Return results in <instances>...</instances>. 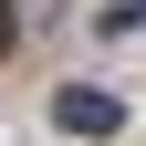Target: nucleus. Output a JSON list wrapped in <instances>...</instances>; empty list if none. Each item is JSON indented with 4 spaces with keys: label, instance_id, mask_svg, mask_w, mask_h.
<instances>
[{
    "label": "nucleus",
    "instance_id": "f257e3e1",
    "mask_svg": "<svg viewBox=\"0 0 146 146\" xmlns=\"http://www.w3.org/2000/svg\"><path fill=\"white\" fill-rule=\"evenodd\" d=\"M52 115H63V136H115V94H104V84H73V94H52Z\"/></svg>",
    "mask_w": 146,
    "mask_h": 146
},
{
    "label": "nucleus",
    "instance_id": "f03ea898",
    "mask_svg": "<svg viewBox=\"0 0 146 146\" xmlns=\"http://www.w3.org/2000/svg\"><path fill=\"white\" fill-rule=\"evenodd\" d=\"M0 52H11V0H0Z\"/></svg>",
    "mask_w": 146,
    "mask_h": 146
}]
</instances>
